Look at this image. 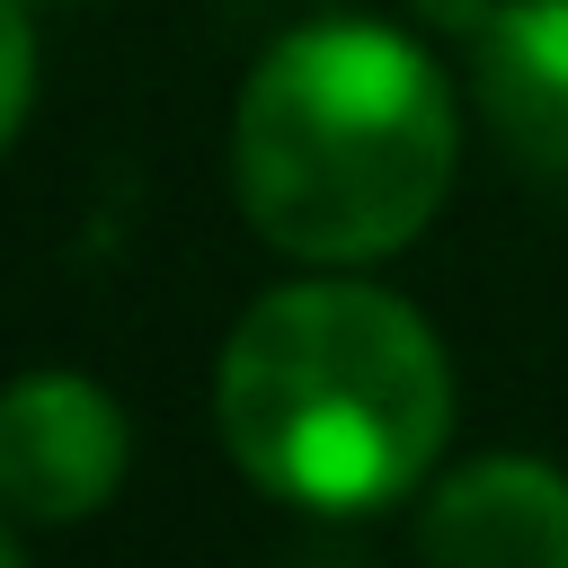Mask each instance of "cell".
I'll list each match as a JSON object with an SVG mask.
<instances>
[{"label": "cell", "mask_w": 568, "mask_h": 568, "mask_svg": "<svg viewBox=\"0 0 568 568\" xmlns=\"http://www.w3.org/2000/svg\"><path fill=\"white\" fill-rule=\"evenodd\" d=\"M462 53L470 98L497 124L506 160L568 186V0H488Z\"/></svg>", "instance_id": "obj_4"}, {"label": "cell", "mask_w": 568, "mask_h": 568, "mask_svg": "<svg viewBox=\"0 0 568 568\" xmlns=\"http://www.w3.org/2000/svg\"><path fill=\"white\" fill-rule=\"evenodd\" d=\"M213 426L275 506L382 515L453 435V364L417 302L320 266L240 311L213 364Z\"/></svg>", "instance_id": "obj_1"}, {"label": "cell", "mask_w": 568, "mask_h": 568, "mask_svg": "<svg viewBox=\"0 0 568 568\" xmlns=\"http://www.w3.org/2000/svg\"><path fill=\"white\" fill-rule=\"evenodd\" d=\"M133 470V426L89 373H18L0 390V515L89 524Z\"/></svg>", "instance_id": "obj_3"}, {"label": "cell", "mask_w": 568, "mask_h": 568, "mask_svg": "<svg viewBox=\"0 0 568 568\" xmlns=\"http://www.w3.org/2000/svg\"><path fill=\"white\" fill-rule=\"evenodd\" d=\"M417 550L453 568H568V470L532 453H488L426 488Z\"/></svg>", "instance_id": "obj_5"}, {"label": "cell", "mask_w": 568, "mask_h": 568, "mask_svg": "<svg viewBox=\"0 0 568 568\" xmlns=\"http://www.w3.org/2000/svg\"><path fill=\"white\" fill-rule=\"evenodd\" d=\"M462 160L444 71L373 18H320L257 53L231 115V186L266 248L302 266H373L408 248Z\"/></svg>", "instance_id": "obj_2"}, {"label": "cell", "mask_w": 568, "mask_h": 568, "mask_svg": "<svg viewBox=\"0 0 568 568\" xmlns=\"http://www.w3.org/2000/svg\"><path fill=\"white\" fill-rule=\"evenodd\" d=\"M0 568H18V532H9V515H0Z\"/></svg>", "instance_id": "obj_7"}, {"label": "cell", "mask_w": 568, "mask_h": 568, "mask_svg": "<svg viewBox=\"0 0 568 568\" xmlns=\"http://www.w3.org/2000/svg\"><path fill=\"white\" fill-rule=\"evenodd\" d=\"M27 106H36V18L27 0H0V151L18 142Z\"/></svg>", "instance_id": "obj_6"}]
</instances>
